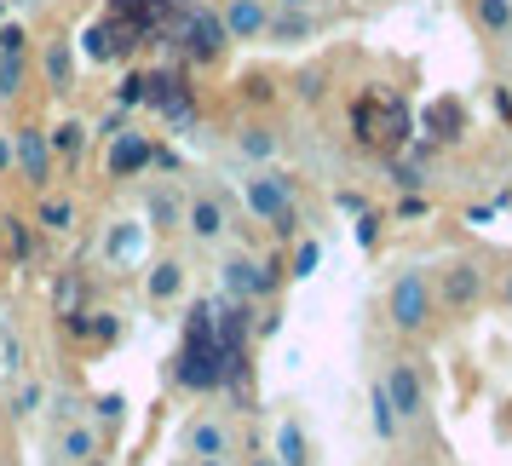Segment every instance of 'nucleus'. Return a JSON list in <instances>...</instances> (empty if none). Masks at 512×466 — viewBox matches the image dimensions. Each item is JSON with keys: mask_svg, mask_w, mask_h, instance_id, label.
<instances>
[{"mask_svg": "<svg viewBox=\"0 0 512 466\" xmlns=\"http://www.w3.org/2000/svg\"><path fill=\"white\" fill-rule=\"evenodd\" d=\"M150 162H156V144L144 133H116V144H110V179H133Z\"/></svg>", "mask_w": 512, "mask_h": 466, "instance_id": "obj_7", "label": "nucleus"}, {"mask_svg": "<svg viewBox=\"0 0 512 466\" xmlns=\"http://www.w3.org/2000/svg\"><path fill=\"white\" fill-rule=\"evenodd\" d=\"M0 58H24V29H0Z\"/></svg>", "mask_w": 512, "mask_h": 466, "instance_id": "obj_31", "label": "nucleus"}, {"mask_svg": "<svg viewBox=\"0 0 512 466\" xmlns=\"http://www.w3.org/2000/svg\"><path fill=\"white\" fill-rule=\"evenodd\" d=\"M219 282H225V294L231 300H265V294H277V271L271 265H259V259H225L219 265Z\"/></svg>", "mask_w": 512, "mask_h": 466, "instance_id": "obj_3", "label": "nucleus"}, {"mask_svg": "<svg viewBox=\"0 0 512 466\" xmlns=\"http://www.w3.org/2000/svg\"><path fill=\"white\" fill-rule=\"evenodd\" d=\"M87 334H98V340H116L121 323L110 317V311H87Z\"/></svg>", "mask_w": 512, "mask_h": 466, "instance_id": "obj_28", "label": "nucleus"}, {"mask_svg": "<svg viewBox=\"0 0 512 466\" xmlns=\"http://www.w3.org/2000/svg\"><path fill=\"white\" fill-rule=\"evenodd\" d=\"M98 455V426H64L58 432V461H70V466H81V461H93Z\"/></svg>", "mask_w": 512, "mask_h": 466, "instance_id": "obj_13", "label": "nucleus"}, {"mask_svg": "<svg viewBox=\"0 0 512 466\" xmlns=\"http://www.w3.org/2000/svg\"><path fill=\"white\" fill-rule=\"evenodd\" d=\"M75 300H81V282L64 277V282H58V311H75Z\"/></svg>", "mask_w": 512, "mask_h": 466, "instance_id": "obj_34", "label": "nucleus"}, {"mask_svg": "<svg viewBox=\"0 0 512 466\" xmlns=\"http://www.w3.org/2000/svg\"><path fill=\"white\" fill-rule=\"evenodd\" d=\"M248 208L259 219H277L282 208H294V185L282 173H259V179H248Z\"/></svg>", "mask_w": 512, "mask_h": 466, "instance_id": "obj_5", "label": "nucleus"}, {"mask_svg": "<svg viewBox=\"0 0 512 466\" xmlns=\"http://www.w3.org/2000/svg\"><path fill=\"white\" fill-rule=\"evenodd\" d=\"M81 466H110V461H98V455H93V461H81Z\"/></svg>", "mask_w": 512, "mask_h": 466, "instance_id": "obj_39", "label": "nucleus"}, {"mask_svg": "<svg viewBox=\"0 0 512 466\" xmlns=\"http://www.w3.org/2000/svg\"><path fill=\"white\" fill-rule=\"evenodd\" d=\"M478 294H484V277H478V265H449V277H443V300L461 311V305H472Z\"/></svg>", "mask_w": 512, "mask_h": 466, "instance_id": "obj_14", "label": "nucleus"}, {"mask_svg": "<svg viewBox=\"0 0 512 466\" xmlns=\"http://www.w3.org/2000/svg\"><path fill=\"white\" fill-rule=\"evenodd\" d=\"M236 150H242L248 162H271V156H277V133H271V127H242V133H236Z\"/></svg>", "mask_w": 512, "mask_h": 466, "instance_id": "obj_19", "label": "nucleus"}, {"mask_svg": "<svg viewBox=\"0 0 512 466\" xmlns=\"http://www.w3.org/2000/svg\"><path fill=\"white\" fill-rule=\"evenodd\" d=\"M81 144H87V127H81V121H58V127L47 133V150L52 156H64V162L81 156Z\"/></svg>", "mask_w": 512, "mask_h": 466, "instance_id": "obj_20", "label": "nucleus"}, {"mask_svg": "<svg viewBox=\"0 0 512 466\" xmlns=\"http://www.w3.org/2000/svg\"><path fill=\"white\" fill-rule=\"evenodd\" d=\"M139 248H144V225H121V231L104 242V254L110 259H139Z\"/></svg>", "mask_w": 512, "mask_h": 466, "instance_id": "obj_23", "label": "nucleus"}, {"mask_svg": "<svg viewBox=\"0 0 512 466\" xmlns=\"http://www.w3.org/2000/svg\"><path fill=\"white\" fill-rule=\"evenodd\" d=\"M185 288V271L173 265V259H162V265H150V300H173Z\"/></svg>", "mask_w": 512, "mask_h": 466, "instance_id": "obj_21", "label": "nucleus"}, {"mask_svg": "<svg viewBox=\"0 0 512 466\" xmlns=\"http://www.w3.org/2000/svg\"><path fill=\"white\" fill-rule=\"evenodd\" d=\"M196 466H225V461H196Z\"/></svg>", "mask_w": 512, "mask_h": 466, "instance_id": "obj_40", "label": "nucleus"}, {"mask_svg": "<svg viewBox=\"0 0 512 466\" xmlns=\"http://www.w3.org/2000/svg\"><path fill=\"white\" fill-rule=\"evenodd\" d=\"M0 357H6V369H12V374L24 369V346H18V340H6V346H0Z\"/></svg>", "mask_w": 512, "mask_h": 466, "instance_id": "obj_35", "label": "nucleus"}, {"mask_svg": "<svg viewBox=\"0 0 512 466\" xmlns=\"http://www.w3.org/2000/svg\"><path fill=\"white\" fill-rule=\"evenodd\" d=\"M317 259H323V248H317V242H300V254H294V277H311Z\"/></svg>", "mask_w": 512, "mask_h": 466, "instance_id": "obj_29", "label": "nucleus"}, {"mask_svg": "<svg viewBox=\"0 0 512 466\" xmlns=\"http://www.w3.org/2000/svg\"><path fill=\"white\" fill-rule=\"evenodd\" d=\"M93 409H98V420H104V426H116V420H121V397H116V392H110V397H98Z\"/></svg>", "mask_w": 512, "mask_h": 466, "instance_id": "obj_32", "label": "nucleus"}, {"mask_svg": "<svg viewBox=\"0 0 512 466\" xmlns=\"http://www.w3.org/2000/svg\"><path fill=\"white\" fill-rule=\"evenodd\" d=\"M507 300H512V277H507Z\"/></svg>", "mask_w": 512, "mask_h": 466, "instance_id": "obj_42", "label": "nucleus"}, {"mask_svg": "<svg viewBox=\"0 0 512 466\" xmlns=\"http://www.w3.org/2000/svg\"><path fill=\"white\" fill-rule=\"evenodd\" d=\"M426 133H438V139H461L466 133V110L455 104V98L432 104V110H426Z\"/></svg>", "mask_w": 512, "mask_h": 466, "instance_id": "obj_16", "label": "nucleus"}, {"mask_svg": "<svg viewBox=\"0 0 512 466\" xmlns=\"http://www.w3.org/2000/svg\"><path fill=\"white\" fill-rule=\"evenodd\" d=\"M35 403H41V386H24L18 392V415H35Z\"/></svg>", "mask_w": 512, "mask_h": 466, "instance_id": "obj_36", "label": "nucleus"}, {"mask_svg": "<svg viewBox=\"0 0 512 466\" xmlns=\"http://www.w3.org/2000/svg\"><path fill=\"white\" fill-rule=\"evenodd\" d=\"M426 317H432V288H426V277H420V271H397V282H392V323L403 328V334H420Z\"/></svg>", "mask_w": 512, "mask_h": 466, "instance_id": "obj_2", "label": "nucleus"}, {"mask_svg": "<svg viewBox=\"0 0 512 466\" xmlns=\"http://www.w3.org/2000/svg\"><path fill=\"white\" fill-rule=\"evenodd\" d=\"M6 248H12V259H29V254H35V242H29L24 225H6Z\"/></svg>", "mask_w": 512, "mask_h": 466, "instance_id": "obj_30", "label": "nucleus"}, {"mask_svg": "<svg viewBox=\"0 0 512 466\" xmlns=\"http://www.w3.org/2000/svg\"><path fill=\"white\" fill-rule=\"evenodd\" d=\"M369 420H374V432H380V438H392V432H397V409H392V397H386V386H374V392H369Z\"/></svg>", "mask_w": 512, "mask_h": 466, "instance_id": "obj_22", "label": "nucleus"}, {"mask_svg": "<svg viewBox=\"0 0 512 466\" xmlns=\"http://www.w3.org/2000/svg\"><path fill=\"white\" fill-rule=\"evenodd\" d=\"M185 231L196 236V242H213V236L225 231V208H219L213 196H196V202L185 208Z\"/></svg>", "mask_w": 512, "mask_h": 466, "instance_id": "obj_11", "label": "nucleus"}, {"mask_svg": "<svg viewBox=\"0 0 512 466\" xmlns=\"http://www.w3.org/2000/svg\"><path fill=\"white\" fill-rule=\"evenodd\" d=\"M18 87H24V64L18 58H0V98H12Z\"/></svg>", "mask_w": 512, "mask_h": 466, "instance_id": "obj_26", "label": "nucleus"}, {"mask_svg": "<svg viewBox=\"0 0 512 466\" xmlns=\"http://www.w3.org/2000/svg\"><path fill=\"white\" fill-rule=\"evenodd\" d=\"M121 52H127V29H121L116 18L87 29V58H121Z\"/></svg>", "mask_w": 512, "mask_h": 466, "instance_id": "obj_17", "label": "nucleus"}, {"mask_svg": "<svg viewBox=\"0 0 512 466\" xmlns=\"http://www.w3.org/2000/svg\"><path fill=\"white\" fill-rule=\"evenodd\" d=\"M12 156L24 162V179H29V185H47V179H52V150H47V133L24 127V133L12 139Z\"/></svg>", "mask_w": 512, "mask_h": 466, "instance_id": "obj_8", "label": "nucleus"}, {"mask_svg": "<svg viewBox=\"0 0 512 466\" xmlns=\"http://www.w3.org/2000/svg\"><path fill=\"white\" fill-rule=\"evenodd\" d=\"M139 98H150V104L173 121H190V93H185L179 75H150V81H139Z\"/></svg>", "mask_w": 512, "mask_h": 466, "instance_id": "obj_6", "label": "nucleus"}, {"mask_svg": "<svg viewBox=\"0 0 512 466\" xmlns=\"http://www.w3.org/2000/svg\"><path fill=\"white\" fill-rule=\"evenodd\" d=\"M185 47L196 52V58H219V47H225V24L196 6V12L185 18Z\"/></svg>", "mask_w": 512, "mask_h": 466, "instance_id": "obj_9", "label": "nucleus"}, {"mask_svg": "<svg viewBox=\"0 0 512 466\" xmlns=\"http://www.w3.org/2000/svg\"><path fill=\"white\" fill-rule=\"evenodd\" d=\"M478 18H484L489 29H507L512 24V0H478Z\"/></svg>", "mask_w": 512, "mask_h": 466, "instance_id": "obj_24", "label": "nucleus"}, {"mask_svg": "<svg viewBox=\"0 0 512 466\" xmlns=\"http://www.w3.org/2000/svg\"><path fill=\"white\" fill-rule=\"evenodd\" d=\"M305 29H311V18H300V12H294V18H282V24H277V35H282V41H300Z\"/></svg>", "mask_w": 512, "mask_h": 466, "instance_id": "obj_33", "label": "nucleus"}, {"mask_svg": "<svg viewBox=\"0 0 512 466\" xmlns=\"http://www.w3.org/2000/svg\"><path fill=\"white\" fill-rule=\"evenodd\" d=\"M271 466H305V432L300 420H282L271 438Z\"/></svg>", "mask_w": 512, "mask_h": 466, "instance_id": "obj_15", "label": "nucleus"}, {"mask_svg": "<svg viewBox=\"0 0 512 466\" xmlns=\"http://www.w3.org/2000/svg\"><path fill=\"white\" fill-rule=\"evenodd\" d=\"M70 219H75L70 202H41V225L47 231H70Z\"/></svg>", "mask_w": 512, "mask_h": 466, "instance_id": "obj_25", "label": "nucleus"}, {"mask_svg": "<svg viewBox=\"0 0 512 466\" xmlns=\"http://www.w3.org/2000/svg\"><path fill=\"white\" fill-rule=\"evenodd\" d=\"M380 386H386V397H392L397 420H415V415H426V386H420L415 363H392Z\"/></svg>", "mask_w": 512, "mask_h": 466, "instance_id": "obj_4", "label": "nucleus"}, {"mask_svg": "<svg viewBox=\"0 0 512 466\" xmlns=\"http://www.w3.org/2000/svg\"><path fill=\"white\" fill-rule=\"evenodd\" d=\"M185 443H190V455H196V461H225V455H231V438H225V426H219V420H190Z\"/></svg>", "mask_w": 512, "mask_h": 466, "instance_id": "obj_10", "label": "nucleus"}, {"mask_svg": "<svg viewBox=\"0 0 512 466\" xmlns=\"http://www.w3.org/2000/svg\"><path fill=\"white\" fill-rule=\"evenodd\" d=\"M282 6H305V0H282Z\"/></svg>", "mask_w": 512, "mask_h": 466, "instance_id": "obj_41", "label": "nucleus"}, {"mask_svg": "<svg viewBox=\"0 0 512 466\" xmlns=\"http://www.w3.org/2000/svg\"><path fill=\"white\" fill-rule=\"evenodd\" d=\"M397 185H403V190H420L426 179H420V167H397Z\"/></svg>", "mask_w": 512, "mask_h": 466, "instance_id": "obj_37", "label": "nucleus"}, {"mask_svg": "<svg viewBox=\"0 0 512 466\" xmlns=\"http://www.w3.org/2000/svg\"><path fill=\"white\" fill-rule=\"evenodd\" d=\"M219 24H225V35H236V41H254L259 29H265V6H259V0H231Z\"/></svg>", "mask_w": 512, "mask_h": 466, "instance_id": "obj_12", "label": "nucleus"}, {"mask_svg": "<svg viewBox=\"0 0 512 466\" xmlns=\"http://www.w3.org/2000/svg\"><path fill=\"white\" fill-rule=\"evenodd\" d=\"M144 219H150V231H173L179 225V196L173 190H150L144 196Z\"/></svg>", "mask_w": 512, "mask_h": 466, "instance_id": "obj_18", "label": "nucleus"}, {"mask_svg": "<svg viewBox=\"0 0 512 466\" xmlns=\"http://www.w3.org/2000/svg\"><path fill=\"white\" fill-rule=\"evenodd\" d=\"M179 386L185 392H219V328H213V305H196L185 328V351H179Z\"/></svg>", "mask_w": 512, "mask_h": 466, "instance_id": "obj_1", "label": "nucleus"}, {"mask_svg": "<svg viewBox=\"0 0 512 466\" xmlns=\"http://www.w3.org/2000/svg\"><path fill=\"white\" fill-rule=\"evenodd\" d=\"M47 75H52V87H64V81H70V47H52L47 52Z\"/></svg>", "mask_w": 512, "mask_h": 466, "instance_id": "obj_27", "label": "nucleus"}, {"mask_svg": "<svg viewBox=\"0 0 512 466\" xmlns=\"http://www.w3.org/2000/svg\"><path fill=\"white\" fill-rule=\"evenodd\" d=\"M6 167H12V144L0 139V173H6Z\"/></svg>", "mask_w": 512, "mask_h": 466, "instance_id": "obj_38", "label": "nucleus"}]
</instances>
